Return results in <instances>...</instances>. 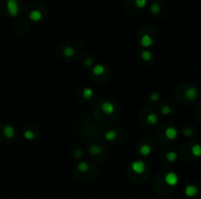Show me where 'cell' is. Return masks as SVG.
<instances>
[{
  "label": "cell",
  "instance_id": "obj_1",
  "mask_svg": "<svg viewBox=\"0 0 201 199\" xmlns=\"http://www.w3.org/2000/svg\"><path fill=\"white\" fill-rule=\"evenodd\" d=\"M6 6L9 15L13 18L18 17L19 15V4L17 0H7Z\"/></svg>",
  "mask_w": 201,
  "mask_h": 199
},
{
  "label": "cell",
  "instance_id": "obj_2",
  "mask_svg": "<svg viewBox=\"0 0 201 199\" xmlns=\"http://www.w3.org/2000/svg\"><path fill=\"white\" fill-rule=\"evenodd\" d=\"M131 170H133V172H135V174H143L145 170H146V165L145 163L143 162V161H141V160H135L134 161L133 163H131Z\"/></svg>",
  "mask_w": 201,
  "mask_h": 199
},
{
  "label": "cell",
  "instance_id": "obj_3",
  "mask_svg": "<svg viewBox=\"0 0 201 199\" xmlns=\"http://www.w3.org/2000/svg\"><path fill=\"white\" fill-rule=\"evenodd\" d=\"M165 182L168 186H175L179 182V177L176 173H174V172H169V173L165 176Z\"/></svg>",
  "mask_w": 201,
  "mask_h": 199
},
{
  "label": "cell",
  "instance_id": "obj_4",
  "mask_svg": "<svg viewBox=\"0 0 201 199\" xmlns=\"http://www.w3.org/2000/svg\"><path fill=\"white\" fill-rule=\"evenodd\" d=\"M101 110L106 114H112L114 112V110H115V106H114V105L112 103H111V101H104V103H102Z\"/></svg>",
  "mask_w": 201,
  "mask_h": 199
},
{
  "label": "cell",
  "instance_id": "obj_5",
  "mask_svg": "<svg viewBox=\"0 0 201 199\" xmlns=\"http://www.w3.org/2000/svg\"><path fill=\"white\" fill-rule=\"evenodd\" d=\"M165 135L169 140H176L178 137V131L174 126H170L166 129Z\"/></svg>",
  "mask_w": 201,
  "mask_h": 199
},
{
  "label": "cell",
  "instance_id": "obj_6",
  "mask_svg": "<svg viewBox=\"0 0 201 199\" xmlns=\"http://www.w3.org/2000/svg\"><path fill=\"white\" fill-rule=\"evenodd\" d=\"M198 192V189L195 186H192V185H189L186 187V189H184V194H186L187 197H193L197 194Z\"/></svg>",
  "mask_w": 201,
  "mask_h": 199
},
{
  "label": "cell",
  "instance_id": "obj_7",
  "mask_svg": "<svg viewBox=\"0 0 201 199\" xmlns=\"http://www.w3.org/2000/svg\"><path fill=\"white\" fill-rule=\"evenodd\" d=\"M3 133H4V136L8 138V139H12L15 137L16 135V131H15V128L11 125H6L4 127V130H3Z\"/></svg>",
  "mask_w": 201,
  "mask_h": 199
},
{
  "label": "cell",
  "instance_id": "obj_8",
  "mask_svg": "<svg viewBox=\"0 0 201 199\" xmlns=\"http://www.w3.org/2000/svg\"><path fill=\"white\" fill-rule=\"evenodd\" d=\"M186 97L187 98V100L189 101H193L196 99V97H197V90L195 89L194 87H189L187 89L186 91Z\"/></svg>",
  "mask_w": 201,
  "mask_h": 199
},
{
  "label": "cell",
  "instance_id": "obj_9",
  "mask_svg": "<svg viewBox=\"0 0 201 199\" xmlns=\"http://www.w3.org/2000/svg\"><path fill=\"white\" fill-rule=\"evenodd\" d=\"M140 44L145 48H148L153 44V39L151 38V36L145 34L140 38Z\"/></svg>",
  "mask_w": 201,
  "mask_h": 199
},
{
  "label": "cell",
  "instance_id": "obj_10",
  "mask_svg": "<svg viewBox=\"0 0 201 199\" xmlns=\"http://www.w3.org/2000/svg\"><path fill=\"white\" fill-rule=\"evenodd\" d=\"M30 19L33 21H39L42 19V14L39 10H33L30 13Z\"/></svg>",
  "mask_w": 201,
  "mask_h": 199
},
{
  "label": "cell",
  "instance_id": "obj_11",
  "mask_svg": "<svg viewBox=\"0 0 201 199\" xmlns=\"http://www.w3.org/2000/svg\"><path fill=\"white\" fill-rule=\"evenodd\" d=\"M139 152L141 155H143V156H148V155H150V153L152 152V148L149 144H143V146L140 147Z\"/></svg>",
  "mask_w": 201,
  "mask_h": 199
},
{
  "label": "cell",
  "instance_id": "obj_12",
  "mask_svg": "<svg viewBox=\"0 0 201 199\" xmlns=\"http://www.w3.org/2000/svg\"><path fill=\"white\" fill-rule=\"evenodd\" d=\"M92 72L94 75H102L104 72H105V67L103 64H96V66H94L93 68H92Z\"/></svg>",
  "mask_w": 201,
  "mask_h": 199
},
{
  "label": "cell",
  "instance_id": "obj_13",
  "mask_svg": "<svg viewBox=\"0 0 201 199\" xmlns=\"http://www.w3.org/2000/svg\"><path fill=\"white\" fill-rule=\"evenodd\" d=\"M63 53H64V55H65L66 57H68V58H71V57H73V56H75L76 51H75V49H74L73 47H71V46H68V47H66L65 49H64V51H63Z\"/></svg>",
  "mask_w": 201,
  "mask_h": 199
},
{
  "label": "cell",
  "instance_id": "obj_14",
  "mask_svg": "<svg viewBox=\"0 0 201 199\" xmlns=\"http://www.w3.org/2000/svg\"><path fill=\"white\" fill-rule=\"evenodd\" d=\"M147 121H148V123H150L151 125H156L158 121H159V118H158V116L156 114L151 113V114H148Z\"/></svg>",
  "mask_w": 201,
  "mask_h": 199
},
{
  "label": "cell",
  "instance_id": "obj_15",
  "mask_svg": "<svg viewBox=\"0 0 201 199\" xmlns=\"http://www.w3.org/2000/svg\"><path fill=\"white\" fill-rule=\"evenodd\" d=\"M78 169L80 170L81 172L86 173V172H87L88 169H89V164L87 162H86V161H82V162H80L78 164Z\"/></svg>",
  "mask_w": 201,
  "mask_h": 199
},
{
  "label": "cell",
  "instance_id": "obj_16",
  "mask_svg": "<svg viewBox=\"0 0 201 199\" xmlns=\"http://www.w3.org/2000/svg\"><path fill=\"white\" fill-rule=\"evenodd\" d=\"M82 95L83 97L86 98V100H89V99H91L92 97H93V90L91 88H84L83 91H82Z\"/></svg>",
  "mask_w": 201,
  "mask_h": 199
},
{
  "label": "cell",
  "instance_id": "obj_17",
  "mask_svg": "<svg viewBox=\"0 0 201 199\" xmlns=\"http://www.w3.org/2000/svg\"><path fill=\"white\" fill-rule=\"evenodd\" d=\"M191 152L192 154L194 155V156H196V157H199L200 156V154H201V147L198 144H194V146L191 147Z\"/></svg>",
  "mask_w": 201,
  "mask_h": 199
},
{
  "label": "cell",
  "instance_id": "obj_18",
  "mask_svg": "<svg viewBox=\"0 0 201 199\" xmlns=\"http://www.w3.org/2000/svg\"><path fill=\"white\" fill-rule=\"evenodd\" d=\"M166 157H167V159H168V161L169 162H175V161L177 160V158H178V154L175 152V151H170V152H168L167 154H166Z\"/></svg>",
  "mask_w": 201,
  "mask_h": 199
},
{
  "label": "cell",
  "instance_id": "obj_19",
  "mask_svg": "<svg viewBox=\"0 0 201 199\" xmlns=\"http://www.w3.org/2000/svg\"><path fill=\"white\" fill-rule=\"evenodd\" d=\"M24 138L26 140H28V141H33V140L35 138V134L33 131L27 130V131H25V133H24Z\"/></svg>",
  "mask_w": 201,
  "mask_h": 199
},
{
  "label": "cell",
  "instance_id": "obj_20",
  "mask_svg": "<svg viewBox=\"0 0 201 199\" xmlns=\"http://www.w3.org/2000/svg\"><path fill=\"white\" fill-rule=\"evenodd\" d=\"M141 58L143 59L144 61H150L152 59V54L149 50H144L141 53Z\"/></svg>",
  "mask_w": 201,
  "mask_h": 199
},
{
  "label": "cell",
  "instance_id": "obj_21",
  "mask_svg": "<svg viewBox=\"0 0 201 199\" xmlns=\"http://www.w3.org/2000/svg\"><path fill=\"white\" fill-rule=\"evenodd\" d=\"M150 11H151V13L154 14V15L158 14V13L160 12V5L158 4V3H156V2L152 3L151 4V7H150Z\"/></svg>",
  "mask_w": 201,
  "mask_h": 199
},
{
  "label": "cell",
  "instance_id": "obj_22",
  "mask_svg": "<svg viewBox=\"0 0 201 199\" xmlns=\"http://www.w3.org/2000/svg\"><path fill=\"white\" fill-rule=\"evenodd\" d=\"M117 137V134H116L115 131H109L105 134V139L107 140V141H114Z\"/></svg>",
  "mask_w": 201,
  "mask_h": 199
},
{
  "label": "cell",
  "instance_id": "obj_23",
  "mask_svg": "<svg viewBox=\"0 0 201 199\" xmlns=\"http://www.w3.org/2000/svg\"><path fill=\"white\" fill-rule=\"evenodd\" d=\"M135 4L136 7L143 9L147 5V0H135Z\"/></svg>",
  "mask_w": 201,
  "mask_h": 199
},
{
  "label": "cell",
  "instance_id": "obj_24",
  "mask_svg": "<svg viewBox=\"0 0 201 199\" xmlns=\"http://www.w3.org/2000/svg\"><path fill=\"white\" fill-rule=\"evenodd\" d=\"M100 150H101V149H100L99 147L93 146V147H91L90 148H89V152H90L91 154H93V155H96V154H99Z\"/></svg>",
  "mask_w": 201,
  "mask_h": 199
},
{
  "label": "cell",
  "instance_id": "obj_25",
  "mask_svg": "<svg viewBox=\"0 0 201 199\" xmlns=\"http://www.w3.org/2000/svg\"><path fill=\"white\" fill-rule=\"evenodd\" d=\"M161 112L164 114V115H168V114H170V112H171V109H170V106H168V105H164L162 109H161Z\"/></svg>",
  "mask_w": 201,
  "mask_h": 199
},
{
  "label": "cell",
  "instance_id": "obj_26",
  "mask_svg": "<svg viewBox=\"0 0 201 199\" xmlns=\"http://www.w3.org/2000/svg\"><path fill=\"white\" fill-rule=\"evenodd\" d=\"M150 100L152 101H158L160 99V95L159 94H157L156 92H154V93H152L151 95H150Z\"/></svg>",
  "mask_w": 201,
  "mask_h": 199
},
{
  "label": "cell",
  "instance_id": "obj_27",
  "mask_svg": "<svg viewBox=\"0 0 201 199\" xmlns=\"http://www.w3.org/2000/svg\"><path fill=\"white\" fill-rule=\"evenodd\" d=\"M82 151L81 149H76V151H75V156H76V158L82 157Z\"/></svg>",
  "mask_w": 201,
  "mask_h": 199
},
{
  "label": "cell",
  "instance_id": "obj_28",
  "mask_svg": "<svg viewBox=\"0 0 201 199\" xmlns=\"http://www.w3.org/2000/svg\"><path fill=\"white\" fill-rule=\"evenodd\" d=\"M183 134L186 136H191L192 135V131L189 130V129H184L183 130Z\"/></svg>",
  "mask_w": 201,
  "mask_h": 199
},
{
  "label": "cell",
  "instance_id": "obj_29",
  "mask_svg": "<svg viewBox=\"0 0 201 199\" xmlns=\"http://www.w3.org/2000/svg\"><path fill=\"white\" fill-rule=\"evenodd\" d=\"M92 64V60H87V62H86V66L87 67H90Z\"/></svg>",
  "mask_w": 201,
  "mask_h": 199
}]
</instances>
